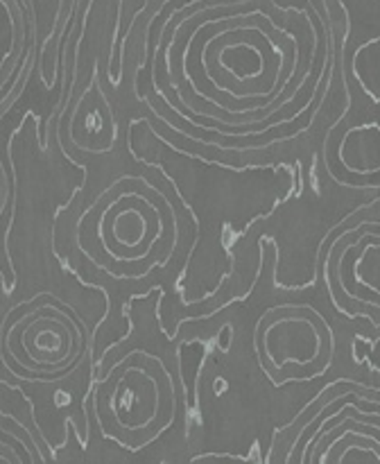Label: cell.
<instances>
[{"mask_svg":"<svg viewBox=\"0 0 380 464\" xmlns=\"http://www.w3.org/2000/svg\"><path fill=\"white\" fill-rule=\"evenodd\" d=\"M0 39L21 41V23L12 9V0H0ZM9 62L0 59V77L7 72Z\"/></svg>","mask_w":380,"mask_h":464,"instance_id":"1","label":"cell"}]
</instances>
